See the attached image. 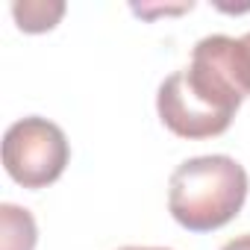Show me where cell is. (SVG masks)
<instances>
[{
    "label": "cell",
    "mask_w": 250,
    "mask_h": 250,
    "mask_svg": "<svg viewBox=\"0 0 250 250\" xmlns=\"http://www.w3.org/2000/svg\"><path fill=\"white\" fill-rule=\"evenodd\" d=\"M0 221H3V250H33L36 247V221L27 209L15 203L0 206Z\"/></svg>",
    "instance_id": "4"
},
{
    "label": "cell",
    "mask_w": 250,
    "mask_h": 250,
    "mask_svg": "<svg viewBox=\"0 0 250 250\" xmlns=\"http://www.w3.org/2000/svg\"><path fill=\"white\" fill-rule=\"evenodd\" d=\"M12 15H15L21 30L44 33V30H53L56 21L65 15V3H44V0H36V3H15Z\"/></svg>",
    "instance_id": "5"
},
{
    "label": "cell",
    "mask_w": 250,
    "mask_h": 250,
    "mask_svg": "<svg viewBox=\"0 0 250 250\" xmlns=\"http://www.w3.org/2000/svg\"><path fill=\"white\" fill-rule=\"evenodd\" d=\"M247 188V171L232 156H194L171 174L168 209L180 227L191 232H212L241 212Z\"/></svg>",
    "instance_id": "2"
},
{
    "label": "cell",
    "mask_w": 250,
    "mask_h": 250,
    "mask_svg": "<svg viewBox=\"0 0 250 250\" xmlns=\"http://www.w3.org/2000/svg\"><path fill=\"white\" fill-rule=\"evenodd\" d=\"M121 250H168V247H121Z\"/></svg>",
    "instance_id": "7"
},
{
    "label": "cell",
    "mask_w": 250,
    "mask_h": 250,
    "mask_svg": "<svg viewBox=\"0 0 250 250\" xmlns=\"http://www.w3.org/2000/svg\"><path fill=\"white\" fill-rule=\"evenodd\" d=\"M244 44H247V50H250V33H247V36H244Z\"/></svg>",
    "instance_id": "8"
},
{
    "label": "cell",
    "mask_w": 250,
    "mask_h": 250,
    "mask_svg": "<svg viewBox=\"0 0 250 250\" xmlns=\"http://www.w3.org/2000/svg\"><path fill=\"white\" fill-rule=\"evenodd\" d=\"M71 159L68 139L53 121L30 115L15 121L3 136L6 174L24 188H44L56 183Z\"/></svg>",
    "instance_id": "3"
},
{
    "label": "cell",
    "mask_w": 250,
    "mask_h": 250,
    "mask_svg": "<svg viewBox=\"0 0 250 250\" xmlns=\"http://www.w3.org/2000/svg\"><path fill=\"white\" fill-rule=\"evenodd\" d=\"M250 94V50L244 39L206 36L194 44L188 68L162 80L156 109L180 139L221 136Z\"/></svg>",
    "instance_id": "1"
},
{
    "label": "cell",
    "mask_w": 250,
    "mask_h": 250,
    "mask_svg": "<svg viewBox=\"0 0 250 250\" xmlns=\"http://www.w3.org/2000/svg\"><path fill=\"white\" fill-rule=\"evenodd\" d=\"M221 250H250V232H244V235H235V238H229Z\"/></svg>",
    "instance_id": "6"
}]
</instances>
